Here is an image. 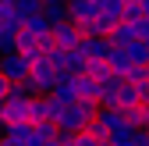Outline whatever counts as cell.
<instances>
[{
  "mask_svg": "<svg viewBox=\"0 0 149 146\" xmlns=\"http://www.w3.org/2000/svg\"><path fill=\"white\" fill-rule=\"evenodd\" d=\"M22 29H25V32H32L36 39H50V32H53V25L43 18V11H39V14H32V18H29V22H25Z\"/></svg>",
  "mask_w": 149,
  "mask_h": 146,
  "instance_id": "14",
  "label": "cell"
},
{
  "mask_svg": "<svg viewBox=\"0 0 149 146\" xmlns=\"http://www.w3.org/2000/svg\"><path fill=\"white\" fill-rule=\"evenodd\" d=\"M107 43L114 46V50H128V46L135 43V36H132V25H128V22H121V25H117L114 32L107 36Z\"/></svg>",
  "mask_w": 149,
  "mask_h": 146,
  "instance_id": "12",
  "label": "cell"
},
{
  "mask_svg": "<svg viewBox=\"0 0 149 146\" xmlns=\"http://www.w3.org/2000/svg\"><path fill=\"white\" fill-rule=\"evenodd\" d=\"M96 114H100V103H74L57 118V132L61 135H82V132L92 128Z\"/></svg>",
  "mask_w": 149,
  "mask_h": 146,
  "instance_id": "1",
  "label": "cell"
},
{
  "mask_svg": "<svg viewBox=\"0 0 149 146\" xmlns=\"http://www.w3.org/2000/svg\"><path fill=\"white\" fill-rule=\"evenodd\" d=\"M29 121L32 125H46L50 121V103H46V96H36L32 103H29ZM53 125V121H50Z\"/></svg>",
  "mask_w": 149,
  "mask_h": 146,
  "instance_id": "15",
  "label": "cell"
},
{
  "mask_svg": "<svg viewBox=\"0 0 149 146\" xmlns=\"http://www.w3.org/2000/svg\"><path fill=\"white\" fill-rule=\"evenodd\" d=\"M132 107H142V96H139V89L132 82H121V89H117V111H132Z\"/></svg>",
  "mask_w": 149,
  "mask_h": 146,
  "instance_id": "11",
  "label": "cell"
},
{
  "mask_svg": "<svg viewBox=\"0 0 149 146\" xmlns=\"http://www.w3.org/2000/svg\"><path fill=\"white\" fill-rule=\"evenodd\" d=\"M128 128V121H124V111H103L100 107V114H96V121H92V135L96 139H103V142H110L117 132H124Z\"/></svg>",
  "mask_w": 149,
  "mask_h": 146,
  "instance_id": "2",
  "label": "cell"
},
{
  "mask_svg": "<svg viewBox=\"0 0 149 146\" xmlns=\"http://www.w3.org/2000/svg\"><path fill=\"white\" fill-rule=\"evenodd\" d=\"M124 22H142V0H124Z\"/></svg>",
  "mask_w": 149,
  "mask_h": 146,
  "instance_id": "20",
  "label": "cell"
},
{
  "mask_svg": "<svg viewBox=\"0 0 149 146\" xmlns=\"http://www.w3.org/2000/svg\"><path fill=\"white\" fill-rule=\"evenodd\" d=\"M142 18L149 22V0H142Z\"/></svg>",
  "mask_w": 149,
  "mask_h": 146,
  "instance_id": "23",
  "label": "cell"
},
{
  "mask_svg": "<svg viewBox=\"0 0 149 146\" xmlns=\"http://www.w3.org/2000/svg\"><path fill=\"white\" fill-rule=\"evenodd\" d=\"M124 121H128V128H146L149 107H132V111H124Z\"/></svg>",
  "mask_w": 149,
  "mask_h": 146,
  "instance_id": "19",
  "label": "cell"
},
{
  "mask_svg": "<svg viewBox=\"0 0 149 146\" xmlns=\"http://www.w3.org/2000/svg\"><path fill=\"white\" fill-rule=\"evenodd\" d=\"M43 11V4H39V0H14V18H18V22H29V18L32 14H39Z\"/></svg>",
  "mask_w": 149,
  "mask_h": 146,
  "instance_id": "18",
  "label": "cell"
},
{
  "mask_svg": "<svg viewBox=\"0 0 149 146\" xmlns=\"http://www.w3.org/2000/svg\"><path fill=\"white\" fill-rule=\"evenodd\" d=\"M74 146H103V139H96L92 132H82V135H74Z\"/></svg>",
  "mask_w": 149,
  "mask_h": 146,
  "instance_id": "21",
  "label": "cell"
},
{
  "mask_svg": "<svg viewBox=\"0 0 149 146\" xmlns=\"http://www.w3.org/2000/svg\"><path fill=\"white\" fill-rule=\"evenodd\" d=\"M142 132H146V135H149V121H146V128H142Z\"/></svg>",
  "mask_w": 149,
  "mask_h": 146,
  "instance_id": "24",
  "label": "cell"
},
{
  "mask_svg": "<svg viewBox=\"0 0 149 146\" xmlns=\"http://www.w3.org/2000/svg\"><path fill=\"white\" fill-rule=\"evenodd\" d=\"M103 146H110V142H103Z\"/></svg>",
  "mask_w": 149,
  "mask_h": 146,
  "instance_id": "25",
  "label": "cell"
},
{
  "mask_svg": "<svg viewBox=\"0 0 149 146\" xmlns=\"http://www.w3.org/2000/svg\"><path fill=\"white\" fill-rule=\"evenodd\" d=\"M18 57H25L29 64H39L43 61V39H36L32 32H18Z\"/></svg>",
  "mask_w": 149,
  "mask_h": 146,
  "instance_id": "7",
  "label": "cell"
},
{
  "mask_svg": "<svg viewBox=\"0 0 149 146\" xmlns=\"http://www.w3.org/2000/svg\"><path fill=\"white\" fill-rule=\"evenodd\" d=\"M0 75H4L11 86H25L29 75H32V64L25 57H18V53H7V57H0Z\"/></svg>",
  "mask_w": 149,
  "mask_h": 146,
  "instance_id": "4",
  "label": "cell"
},
{
  "mask_svg": "<svg viewBox=\"0 0 149 146\" xmlns=\"http://www.w3.org/2000/svg\"><path fill=\"white\" fill-rule=\"evenodd\" d=\"M71 11V22L82 25V22H92V18L100 14V0H74V4H68Z\"/></svg>",
  "mask_w": 149,
  "mask_h": 146,
  "instance_id": "8",
  "label": "cell"
},
{
  "mask_svg": "<svg viewBox=\"0 0 149 146\" xmlns=\"http://www.w3.org/2000/svg\"><path fill=\"white\" fill-rule=\"evenodd\" d=\"M22 22L14 18V0H0V36H18Z\"/></svg>",
  "mask_w": 149,
  "mask_h": 146,
  "instance_id": "9",
  "label": "cell"
},
{
  "mask_svg": "<svg viewBox=\"0 0 149 146\" xmlns=\"http://www.w3.org/2000/svg\"><path fill=\"white\" fill-rule=\"evenodd\" d=\"M96 22H100L103 32L110 36V32L124 22V0H100V14H96Z\"/></svg>",
  "mask_w": 149,
  "mask_h": 146,
  "instance_id": "6",
  "label": "cell"
},
{
  "mask_svg": "<svg viewBox=\"0 0 149 146\" xmlns=\"http://www.w3.org/2000/svg\"><path fill=\"white\" fill-rule=\"evenodd\" d=\"M61 79H64V71L50 68L46 61L32 64V75H29V82H32V89H36V96H50L53 89H57V82H61Z\"/></svg>",
  "mask_w": 149,
  "mask_h": 146,
  "instance_id": "3",
  "label": "cell"
},
{
  "mask_svg": "<svg viewBox=\"0 0 149 146\" xmlns=\"http://www.w3.org/2000/svg\"><path fill=\"white\" fill-rule=\"evenodd\" d=\"M50 43H53V50H61V53H71V50H78V43H82V32L74 29V22L53 25V32H50Z\"/></svg>",
  "mask_w": 149,
  "mask_h": 146,
  "instance_id": "5",
  "label": "cell"
},
{
  "mask_svg": "<svg viewBox=\"0 0 149 146\" xmlns=\"http://www.w3.org/2000/svg\"><path fill=\"white\" fill-rule=\"evenodd\" d=\"M7 93H11V82H7L4 75H0V103H4V100H7Z\"/></svg>",
  "mask_w": 149,
  "mask_h": 146,
  "instance_id": "22",
  "label": "cell"
},
{
  "mask_svg": "<svg viewBox=\"0 0 149 146\" xmlns=\"http://www.w3.org/2000/svg\"><path fill=\"white\" fill-rule=\"evenodd\" d=\"M107 64H110V71H114L117 79H124L128 71H132V61H128V53H124V50H114V46H110V53H107Z\"/></svg>",
  "mask_w": 149,
  "mask_h": 146,
  "instance_id": "13",
  "label": "cell"
},
{
  "mask_svg": "<svg viewBox=\"0 0 149 146\" xmlns=\"http://www.w3.org/2000/svg\"><path fill=\"white\" fill-rule=\"evenodd\" d=\"M78 50L85 53V61H107V53H110V43L107 39H82Z\"/></svg>",
  "mask_w": 149,
  "mask_h": 146,
  "instance_id": "10",
  "label": "cell"
},
{
  "mask_svg": "<svg viewBox=\"0 0 149 146\" xmlns=\"http://www.w3.org/2000/svg\"><path fill=\"white\" fill-rule=\"evenodd\" d=\"M43 18L50 25H64V22H71V11H68V4H43Z\"/></svg>",
  "mask_w": 149,
  "mask_h": 146,
  "instance_id": "16",
  "label": "cell"
},
{
  "mask_svg": "<svg viewBox=\"0 0 149 146\" xmlns=\"http://www.w3.org/2000/svg\"><path fill=\"white\" fill-rule=\"evenodd\" d=\"M85 53L82 50H71V53H64V75H85Z\"/></svg>",
  "mask_w": 149,
  "mask_h": 146,
  "instance_id": "17",
  "label": "cell"
}]
</instances>
